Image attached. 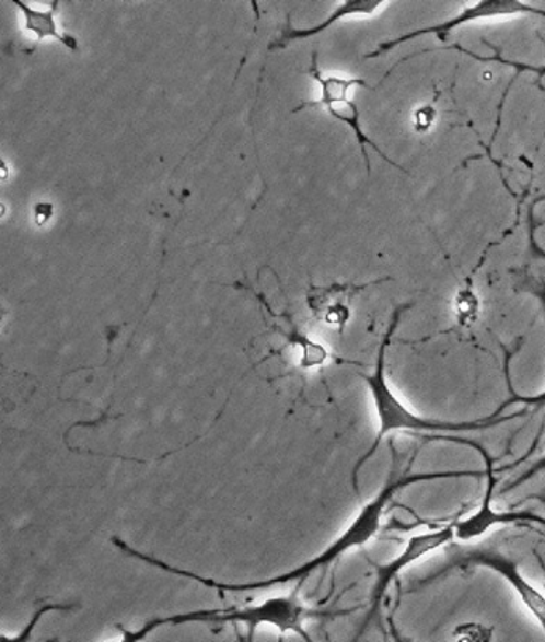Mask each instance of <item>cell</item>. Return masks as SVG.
Instances as JSON below:
<instances>
[{
    "instance_id": "obj_1",
    "label": "cell",
    "mask_w": 545,
    "mask_h": 642,
    "mask_svg": "<svg viewBox=\"0 0 545 642\" xmlns=\"http://www.w3.org/2000/svg\"><path fill=\"white\" fill-rule=\"evenodd\" d=\"M453 477H467V471H442V474L437 471V474L419 475L392 474L389 480L385 481L380 494L360 510L359 515L350 523V526L344 530L335 542L328 545L318 557L298 565L293 571L283 572V574L274 575V577L264 579V581L224 583L214 579V581L210 582V588L218 590V592H259V590H269L274 588V586L287 585V583L304 581L312 572L332 564L333 561L338 560L339 557H343L344 553L352 550V548L363 547V545L370 542L376 536L378 530L381 529L385 506L389 505V502L394 499V495L401 489L415 485V482L444 480V478Z\"/></svg>"
},
{
    "instance_id": "obj_2",
    "label": "cell",
    "mask_w": 545,
    "mask_h": 642,
    "mask_svg": "<svg viewBox=\"0 0 545 642\" xmlns=\"http://www.w3.org/2000/svg\"><path fill=\"white\" fill-rule=\"evenodd\" d=\"M325 612L308 609L298 598L297 592L287 596H276L259 604L232 609H199L190 612L172 614V616L152 617L140 628H125L117 625L120 638L113 642H146L155 631L163 627H178L187 623H243L248 630L258 627H272L280 637L291 631L300 634L305 642H312L304 623L311 619L325 617Z\"/></svg>"
},
{
    "instance_id": "obj_3",
    "label": "cell",
    "mask_w": 545,
    "mask_h": 642,
    "mask_svg": "<svg viewBox=\"0 0 545 642\" xmlns=\"http://www.w3.org/2000/svg\"><path fill=\"white\" fill-rule=\"evenodd\" d=\"M406 307H398L392 317L391 326L385 332L384 341L381 343L380 352H378L376 367L373 374L363 376L367 382L368 390H370L371 398H373L374 409H376L378 421H380V430H378L376 439L371 444L370 450L360 457L352 471L353 491L359 494V474L363 465L367 464L371 457L376 454L381 442L389 435V433L397 432V430H409V432L422 433H456V432H478V430L489 429V427L501 425L507 421L519 418V415L506 416V418H498V412H501L506 406H502L495 416L489 418L478 419V421H439V419H426L421 416L413 415L408 408L395 397L394 392L389 387L387 380H385V353H387L389 343H391L392 335L397 329L398 322H401L402 314Z\"/></svg>"
},
{
    "instance_id": "obj_4",
    "label": "cell",
    "mask_w": 545,
    "mask_h": 642,
    "mask_svg": "<svg viewBox=\"0 0 545 642\" xmlns=\"http://www.w3.org/2000/svg\"><path fill=\"white\" fill-rule=\"evenodd\" d=\"M513 15L545 16V10L536 9V7L527 5V3L517 2V0H485V2H478L475 3V5L467 7V9L463 10L460 15L444 21V23L425 27V30L411 31V33H406L404 36L397 37V39L384 42V44H381L373 54L368 55V58L381 57V55L387 54L389 50L397 47V45L418 39V37L427 36V34H436V36L443 37L444 34L451 33V31L463 26L465 23Z\"/></svg>"
},
{
    "instance_id": "obj_5",
    "label": "cell",
    "mask_w": 545,
    "mask_h": 642,
    "mask_svg": "<svg viewBox=\"0 0 545 642\" xmlns=\"http://www.w3.org/2000/svg\"><path fill=\"white\" fill-rule=\"evenodd\" d=\"M456 539L454 536V523L448 524L442 529L430 530V533L419 534V536H413L411 539L406 544L405 550L398 555L395 560L387 562V564L380 565L376 571V583H374L373 595H371V610L368 614L367 622L364 627L370 623L376 614L378 607L383 602L385 592H387L391 583L397 579V575L402 571H405L413 562L421 560L426 555L433 553L439 548L444 547ZM363 627V628H364Z\"/></svg>"
},
{
    "instance_id": "obj_6",
    "label": "cell",
    "mask_w": 545,
    "mask_h": 642,
    "mask_svg": "<svg viewBox=\"0 0 545 642\" xmlns=\"http://www.w3.org/2000/svg\"><path fill=\"white\" fill-rule=\"evenodd\" d=\"M478 453L484 456L486 467V488L485 495L482 499V506L475 515L468 516L463 522L454 523V536L460 540H474L484 536L491 527L498 524H509L520 522V520L533 518V513L513 512L499 513L495 512L491 506L492 494H495L496 477L492 471V457L488 451L478 444Z\"/></svg>"
},
{
    "instance_id": "obj_7",
    "label": "cell",
    "mask_w": 545,
    "mask_h": 642,
    "mask_svg": "<svg viewBox=\"0 0 545 642\" xmlns=\"http://www.w3.org/2000/svg\"><path fill=\"white\" fill-rule=\"evenodd\" d=\"M471 560L475 564L486 565V568L501 574L513 586L517 595L525 604L526 609L533 614L534 620L540 623L545 633V596L520 574L519 568L512 561L506 560L499 555L480 553V551L474 555Z\"/></svg>"
},
{
    "instance_id": "obj_8",
    "label": "cell",
    "mask_w": 545,
    "mask_h": 642,
    "mask_svg": "<svg viewBox=\"0 0 545 642\" xmlns=\"http://www.w3.org/2000/svg\"><path fill=\"white\" fill-rule=\"evenodd\" d=\"M384 3L385 2H381V0H350V2H344L343 5H339L338 9L329 15L328 20H325L324 23L317 24V26L309 27V30H294V27H291L290 21H288L287 30H283L279 39L274 40L272 44L269 45V50H282V48L287 47V45L291 44L293 40L309 39V37L317 36V34L324 33V31L328 30V27L332 26V24H335L336 21L346 19V16L373 15V13L378 12Z\"/></svg>"
},
{
    "instance_id": "obj_9",
    "label": "cell",
    "mask_w": 545,
    "mask_h": 642,
    "mask_svg": "<svg viewBox=\"0 0 545 642\" xmlns=\"http://www.w3.org/2000/svg\"><path fill=\"white\" fill-rule=\"evenodd\" d=\"M15 7L23 13L24 30L27 33L34 34L39 40L51 39L60 42L66 48L71 51H79V44L76 37L69 36V34H62L60 27H58L57 20H55V13L58 9V0H55L54 5L47 10H37L27 3L15 0Z\"/></svg>"
},
{
    "instance_id": "obj_10",
    "label": "cell",
    "mask_w": 545,
    "mask_h": 642,
    "mask_svg": "<svg viewBox=\"0 0 545 642\" xmlns=\"http://www.w3.org/2000/svg\"><path fill=\"white\" fill-rule=\"evenodd\" d=\"M309 75L314 81L321 83L322 96L317 101H309V103L301 104L300 107L294 109V113L305 109V107H328L335 103H341V101L349 100V90L352 86L362 85L368 86L362 79H343L335 78V75H328L325 78L321 72V68L317 65V54L312 55V65L309 68Z\"/></svg>"
},
{
    "instance_id": "obj_11",
    "label": "cell",
    "mask_w": 545,
    "mask_h": 642,
    "mask_svg": "<svg viewBox=\"0 0 545 642\" xmlns=\"http://www.w3.org/2000/svg\"><path fill=\"white\" fill-rule=\"evenodd\" d=\"M326 109H328V113L332 114V116L335 117V119L344 121V124L349 125V127L352 128L353 131H356V137L357 140H359L360 144L373 145V148L376 149L378 152H381L380 149H378L376 145L373 144V142H371L370 140H368L367 137H364L362 128H360L359 109H357V106L352 103V101H341V103L332 104V106L326 107Z\"/></svg>"
},
{
    "instance_id": "obj_12",
    "label": "cell",
    "mask_w": 545,
    "mask_h": 642,
    "mask_svg": "<svg viewBox=\"0 0 545 642\" xmlns=\"http://www.w3.org/2000/svg\"><path fill=\"white\" fill-rule=\"evenodd\" d=\"M71 609L72 606H69V604H44V606H40L39 609L33 614V617H31L30 622L26 623V627H24L23 630H20L19 633L13 634V637H9V634L3 631L2 637H0V642H31L37 625L44 620V617L47 616V614Z\"/></svg>"
},
{
    "instance_id": "obj_13",
    "label": "cell",
    "mask_w": 545,
    "mask_h": 642,
    "mask_svg": "<svg viewBox=\"0 0 545 642\" xmlns=\"http://www.w3.org/2000/svg\"><path fill=\"white\" fill-rule=\"evenodd\" d=\"M495 628L480 622L457 625L451 633V642H492Z\"/></svg>"
},
{
    "instance_id": "obj_14",
    "label": "cell",
    "mask_w": 545,
    "mask_h": 642,
    "mask_svg": "<svg viewBox=\"0 0 545 642\" xmlns=\"http://www.w3.org/2000/svg\"><path fill=\"white\" fill-rule=\"evenodd\" d=\"M478 305L477 296L471 291H463L454 302V314H456V320L460 322L461 326H471L478 318Z\"/></svg>"
},
{
    "instance_id": "obj_15",
    "label": "cell",
    "mask_w": 545,
    "mask_h": 642,
    "mask_svg": "<svg viewBox=\"0 0 545 642\" xmlns=\"http://www.w3.org/2000/svg\"><path fill=\"white\" fill-rule=\"evenodd\" d=\"M543 470H545V457L537 462V464H534L533 467H531L530 470H527L522 478H519V480L510 482L509 488H507V491H510V489L515 488V486L522 485L523 481L530 480V478L536 477V475Z\"/></svg>"
},
{
    "instance_id": "obj_16",
    "label": "cell",
    "mask_w": 545,
    "mask_h": 642,
    "mask_svg": "<svg viewBox=\"0 0 545 642\" xmlns=\"http://www.w3.org/2000/svg\"><path fill=\"white\" fill-rule=\"evenodd\" d=\"M387 625L392 642H413V640H409L408 637H405V634L402 633L401 628L397 627V623L394 622L392 617H389Z\"/></svg>"
},
{
    "instance_id": "obj_17",
    "label": "cell",
    "mask_w": 545,
    "mask_h": 642,
    "mask_svg": "<svg viewBox=\"0 0 545 642\" xmlns=\"http://www.w3.org/2000/svg\"><path fill=\"white\" fill-rule=\"evenodd\" d=\"M540 296H541V300H543V304H544V307H545V288H544V291H541ZM527 401L533 402V405H534V402H543V405H544V402H545V394L540 395V397L527 398Z\"/></svg>"
},
{
    "instance_id": "obj_18",
    "label": "cell",
    "mask_w": 545,
    "mask_h": 642,
    "mask_svg": "<svg viewBox=\"0 0 545 642\" xmlns=\"http://www.w3.org/2000/svg\"><path fill=\"white\" fill-rule=\"evenodd\" d=\"M253 634H255V630H248L245 638H242L241 642H253Z\"/></svg>"
},
{
    "instance_id": "obj_19",
    "label": "cell",
    "mask_w": 545,
    "mask_h": 642,
    "mask_svg": "<svg viewBox=\"0 0 545 642\" xmlns=\"http://www.w3.org/2000/svg\"><path fill=\"white\" fill-rule=\"evenodd\" d=\"M534 245V249H536L537 253H540L541 256H543V258L545 259V252L544 249H541L540 246L536 245V243L533 242Z\"/></svg>"
}]
</instances>
